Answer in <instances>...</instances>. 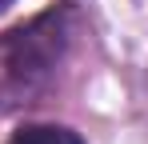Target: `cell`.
I'll use <instances>...</instances> for the list:
<instances>
[{
	"label": "cell",
	"mask_w": 148,
	"mask_h": 144,
	"mask_svg": "<svg viewBox=\"0 0 148 144\" xmlns=\"http://www.w3.org/2000/svg\"><path fill=\"white\" fill-rule=\"evenodd\" d=\"M8 144H84L72 128H56V124H28L20 128Z\"/></svg>",
	"instance_id": "6da1fadb"
},
{
	"label": "cell",
	"mask_w": 148,
	"mask_h": 144,
	"mask_svg": "<svg viewBox=\"0 0 148 144\" xmlns=\"http://www.w3.org/2000/svg\"><path fill=\"white\" fill-rule=\"evenodd\" d=\"M4 4H8V0H0V8H4Z\"/></svg>",
	"instance_id": "7a4b0ae2"
}]
</instances>
